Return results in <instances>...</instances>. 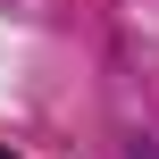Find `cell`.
Instances as JSON below:
<instances>
[{"mask_svg":"<svg viewBox=\"0 0 159 159\" xmlns=\"http://www.w3.org/2000/svg\"><path fill=\"white\" fill-rule=\"evenodd\" d=\"M0 159H8V151H0Z\"/></svg>","mask_w":159,"mask_h":159,"instance_id":"6da1fadb","label":"cell"}]
</instances>
